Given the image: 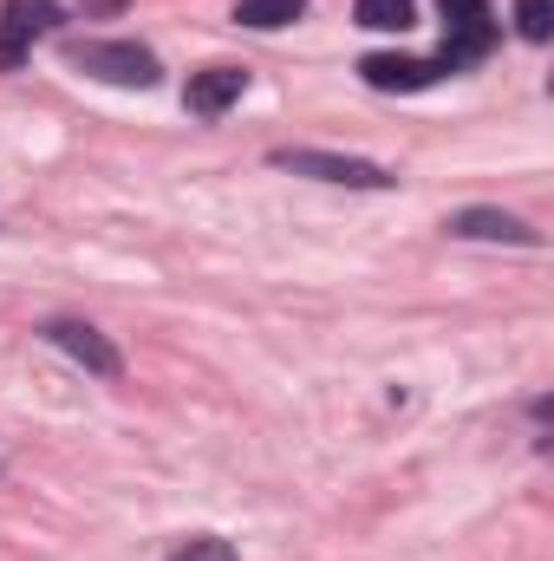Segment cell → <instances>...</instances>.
<instances>
[{"mask_svg": "<svg viewBox=\"0 0 554 561\" xmlns=\"http://www.w3.org/2000/svg\"><path fill=\"white\" fill-rule=\"evenodd\" d=\"M443 229L463 236V242H516V249H542V229H529V222L509 216V209H457Z\"/></svg>", "mask_w": 554, "mask_h": 561, "instance_id": "obj_7", "label": "cell"}, {"mask_svg": "<svg viewBox=\"0 0 554 561\" xmlns=\"http://www.w3.org/2000/svg\"><path fill=\"white\" fill-rule=\"evenodd\" d=\"M496 46V13H489V0H443V66L457 72V66H470V59H483Z\"/></svg>", "mask_w": 554, "mask_h": 561, "instance_id": "obj_3", "label": "cell"}, {"mask_svg": "<svg viewBox=\"0 0 554 561\" xmlns=\"http://www.w3.org/2000/svg\"><path fill=\"white\" fill-rule=\"evenodd\" d=\"M242 92H249V72H242V66H203V72H189L183 105H189L196 118H222Z\"/></svg>", "mask_w": 554, "mask_h": 561, "instance_id": "obj_8", "label": "cell"}, {"mask_svg": "<svg viewBox=\"0 0 554 561\" xmlns=\"http://www.w3.org/2000/svg\"><path fill=\"white\" fill-rule=\"evenodd\" d=\"M66 13H59V0H7L0 7V72H13L20 59H26V46L39 39V33H53Z\"/></svg>", "mask_w": 554, "mask_h": 561, "instance_id": "obj_4", "label": "cell"}, {"mask_svg": "<svg viewBox=\"0 0 554 561\" xmlns=\"http://www.w3.org/2000/svg\"><path fill=\"white\" fill-rule=\"evenodd\" d=\"M85 79H105V85H131V92H143V85H157V53L150 46H138V39H79L72 53H66Z\"/></svg>", "mask_w": 554, "mask_h": 561, "instance_id": "obj_1", "label": "cell"}, {"mask_svg": "<svg viewBox=\"0 0 554 561\" xmlns=\"http://www.w3.org/2000/svg\"><path fill=\"white\" fill-rule=\"evenodd\" d=\"M353 13H359V26H372V33H405V26H412V0H359Z\"/></svg>", "mask_w": 554, "mask_h": 561, "instance_id": "obj_10", "label": "cell"}, {"mask_svg": "<svg viewBox=\"0 0 554 561\" xmlns=\"http://www.w3.org/2000/svg\"><path fill=\"white\" fill-rule=\"evenodd\" d=\"M516 33L542 46V39L554 33V0H516Z\"/></svg>", "mask_w": 554, "mask_h": 561, "instance_id": "obj_11", "label": "cell"}, {"mask_svg": "<svg viewBox=\"0 0 554 561\" xmlns=\"http://www.w3.org/2000/svg\"><path fill=\"white\" fill-rule=\"evenodd\" d=\"M170 561H242V556H235L222 536H196V542H183V549H176Z\"/></svg>", "mask_w": 554, "mask_h": 561, "instance_id": "obj_12", "label": "cell"}, {"mask_svg": "<svg viewBox=\"0 0 554 561\" xmlns=\"http://www.w3.org/2000/svg\"><path fill=\"white\" fill-rule=\"evenodd\" d=\"M46 340H53V346H59L66 359H79V366H85L92 379H118V373H125L118 346H112V340H105L99 327H85V320H53V327H46Z\"/></svg>", "mask_w": 554, "mask_h": 561, "instance_id": "obj_5", "label": "cell"}, {"mask_svg": "<svg viewBox=\"0 0 554 561\" xmlns=\"http://www.w3.org/2000/svg\"><path fill=\"white\" fill-rule=\"evenodd\" d=\"M443 72H450L443 59H412V53H372V59H359V79L372 92H424Z\"/></svg>", "mask_w": 554, "mask_h": 561, "instance_id": "obj_6", "label": "cell"}, {"mask_svg": "<svg viewBox=\"0 0 554 561\" xmlns=\"http://www.w3.org/2000/svg\"><path fill=\"white\" fill-rule=\"evenodd\" d=\"M307 13V0H235V20L255 26V33H275V26H293Z\"/></svg>", "mask_w": 554, "mask_h": 561, "instance_id": "obj_9", "label": "cell"}, {"mask_svg": "<svg viewBox=\"0 0 554 561\" xmlns=\"http://www.w3.org/2000/svg\"><path fill=\"white\" fill-rule=\"evenodd\" d=\"M275 170H293V176H320V183H346V190H392L399 176L372 157H339V150H275L268 157Z\"/></svg>", "mask_w": 554, "mask_h": 561, "instance_id": "obj_2", "label": "cell"}]
</instances>
